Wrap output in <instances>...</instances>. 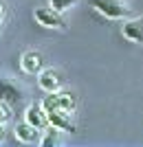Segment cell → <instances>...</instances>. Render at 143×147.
Instances as JSON below:
<instances>
[{
    "mask_svg": "<svg viewBox=\"0 0 143 147\" xmlns=\"http://www.w3.org/2000/svg\"><path fill=\"white\" fill-rule=\"evenodd\" d=\"M90 7L97 9L101 16H106L110 20H119V18H125L130 9L125 7V2L121 0H90Z\"/></svg>",
    "mask_w": 143,
    "mask_h": 147,
    "instance_id": "cell-1",
    "label": "cell"
},
{
    "mask_svg": "<svg viewBox=\"0 0 143 147\" xmlns=\"http://www.w3.org/2000/svg\"><path fill=\"white\" fill-rule=\"evenodd\" d=\"M33 18L35 22H40L42 26L46 29H66V20L62 18V13L57 11V9H44V7H37L33 9Z\"/></svg>",
    "mask_w": 143,
    "mask_h": 147,
    "instance_id": "cell-2",
    "label": "cell"
},
{
    "mask_svg": "<svg viewBox=\"0 0 143 147\" xmlns=\"http://www.w3.org/2000/svg\"><path fill=\"white\" fill-rule=\"evenodd\" d=\"M37 84L46 92H60V88H62V77H60V73L53 70V68H44L42 73L37 75Z\"/></svg>",
    "mask_w": 143,
    "mask_h": 147,
    "instance_id": "cell-3",
    "label": "cell"
},
{
    "mask_svg": "<svg viewBox=\"0 0 143 147\" xmlns=\"http://www.w3.org/2000/svg\"><path fill=\"white\" fill-rule=\"evenodd\" d=\"M24 121H29L31 125H35V127H40V129H46L51 125V123H49V112L44 110L42 105H37V103H33V105L26 108Z\"/></svg>",
    "mask_w": 143,
    "mask_h": 147,
    "instance_id": "cell-4",
    "label": "cell"
},
{
    "mask_svg": "<svg viewBox=\"0 0 143 147\" xmlns=\"http://www.w3.org/2000/svg\"><path fill=\"white\" fill-rule=\"evenodd\" d=\"M42 64H44V57L42 53H37V51H29L22 55V61H20V66L24 73H31V75H40L42 73Z\"/></svg>",
    "mask_w": 143,
    "mask_h": 147,
    "instance_id": "cell-5",
    "label": "cell"
},
{
    "mask_svg": "<svg viewBox=\"0 0 143 147\" xmlns=\"http://www.w3.org/2000/svg\"><path fill=\"white\" fill-rule=\"evenodd\" d=\"M121 33H123L125 40L137 42V44H143V18L128 20V22L121 26Z\"/></svg>",
    "mask_w": 143,
    "mask_h": 147,
    "instance_id": "cell-6",
    "label": "cell"
},
{
    "mask_svg": "<svg viewBox=\"0 0 143 147\" xmlns=\"http://www.w3.org/2000/svg\"><path fill=\"white\" fill-rule=\"evenodd\" d=\"M49 123L60 127L62 132H75V123L70 121L68 110H51L49 112Z\"/></svg>",
    "mask_w": 143,
    "mask_h": 147,
    "instance_id": "cell-7",
    "label": "cell"
},
{
    "mask_svg": "<svg viewBox=\"0 0 143 147\" xmlns=\"http://www.w3.org/2000/svg\"><path fill=\"white\" fill-rule=\"evenodd\" d=\"M16 136H18V141H22V143H40V141H42V136H40V127L31 125L29 121L18 123V125H16Z\"/></svg>",
    "mask_w": 143,
    "mask_h": 147,
    "instance_id": "cell-8",
    "label": "cell"
},
{
    "mask_svg": "<svg viewBox=\"0 0 143 147\" xmlns=\"http://www.w3.org/2000/svg\"><path fill=\"white\" fill-rule=\"evenodd\" d=\"M20 97H22L20 88H16L9 79H0V99H2V101L16 103V101H20Z\"/></svg>",
    "mask_w": 143,
    "mask_h": 147,
    "instance_id": "cell-9",
    "label": "cell"
},
{
    "mask_svg": "<svg viewBox=\"0 0 143 147\" xmlns=\"http://www.w3.org/2000/svg\"><path fill=\"white\" fill-rule=\"evenodd\" d=\"M42 141H40V145L42 147H53V145H60L62 143V136H60V132L62 129L55 127V125H49L46 129H42Z\"/></svg>",
    "mask_w": 143,
    "mask_h": 147,
    "instance_id": "cell-10",
    "label": "cell"
},
{
    "mask_svg": "<svg viewBox=\"0 0 143 147\" xmlns=\"http://www.w3.org/2000/svg\"><path fill=\"white\" fill-rule=\"evenodd\" d=\"M11 117H13V112H11V103L0 99V125H5L7 121H11Z\"/></svg>",
    "mask_w": 143,
    "mask_h": 147,
    "instance_id": "cell-11",
    "label": "cell"
},
{
    "mask_svg": "<svg viewBox=\"0 0 143 147\" xmlns=\"http://www.w3.org/2000/svg\"><path fill=\"white\" fill-rule=\"evenodd\" d=\"M77 0H49V5L53 7V9H57V11L62 13V11H66V9H70V7L75 5Z\"/></svg>",
    "mask_w": 143,
    "mask_h": 147,
    "instance_id": "cell-12",
    "label": "cell"
},
{
    "mask_svg": "<svg viewBox=\"0 0 143 147\" xmlns=\"http://www.w3.org/2000/svg\"><path fill=\"white\" fill-rule=\"evenodd\" d=\"M5 141V129H2V125H0V143Z\"/></svg>",
    "mask_w": 143,
    "mask_h": 147,
    "instance_id": "cell-13",
    "label": "cell"
},
{
    "mask_svg": "<svg viewBox=\"0 0 143 147\" xmlns=\"http://www.w3.org/2000/svg\"><path fill=\"white\" fill-rule=\"evenodd\" d=\"M2 13H5V5H2V0H0V18H2Z\"/></svg>",
    "mask_w": 143,
    "mask_h": 147,
    "instance_id": "cell-14",
    "label": "cell"
}]
</instances>
